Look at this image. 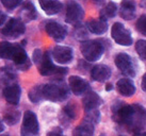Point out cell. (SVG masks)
Returning <instances> with one entry per match:
<instances>
[{
  "label": "cell",
  "mask_w": 146,
  "mask_h": 136,
  "mask_svg": "<svg viewBox=\"0 0 146 136\" xmlns=\"http://www.w3.org/2000/svg\"><path fill=\"white\" fill-rule=\"evenodd\" d=\"M46 33L56 42H62L67 35V29L56 21H49L45 26Z\"/></svg>",
  "instance_id": "30bf717a"
},
{
  "label": "cell",
  "mask_w": 146,
  "mask_h": 136,
  "mask_svg": "<svg viewBox=\"0 0 146 136\" xmlns=\"http://www.w3.org/2000/svg\"><path fill=\"white\" fill-rule=\"evenodd\" d=\"M115 65L116 67L119 69V71L124 73L127 77H132L133 78L135 76V69H134L133 63L132 60L127 53H118L117 55L115 56Z\"/></svg>",
  "instance_id": "9c48e42d"
},
{
  "label": "cell",
  "mask_w": 146,
  "mask_h": 136,
  "mask_svg": "<svg viewBox=\"0 0 146 136\" xmlns=\"http://www.w3.org/2000/svg\"><path fill=\"white\" fill-rule=\"evenodd\" d=\"M47 136H64L63 134H61L60 132H57V131H53V132H50L47 134Z\"/></svg>",
  "instance_id": "836d02e7"
},
{
  "label": "cell",
  "mask_w": 146,
  "mask_h": 136,
  "mask_svg": "<svg viewBox=\"0 0 146 136\" xmlns=\"http://www.w3.org/2000/svg\"><path fill=\"white\" fill-rule=\"evenodd\" d=\"M86 28L89 29L90 32L94 34H104L108 30V24L106 20L102 19H91L86 22Z\"/></svg>",
  "instance_id": "ffe728a7"
},
{
  "label": "cell",
  "mask_w": 146,
  "mask_h": 136,
  "mask_svg": "<svg viewBox=\"0 0 146 136\" xmlns=\"http://www.w3.org/2000/svg\"><path fill=\"white\" fill-rule=\"evenodd\" d=\"M5 19H7V16L4 15L3 13L0 12V26H2L5 22Z\"/></svg>",
  "instance_id": "d6a6232c"
},
{
  "label": "cell",
  "mask_w": 146,
  "mask_h": 136,
  "mask_svg": "<svg viewBox=\"0 0 146 136\" xmlns=\"http://www.w3.org/2000/svg\"><path fill=\"white\" fill-rule=\"evenodd\" d=\"M21 87L15 83L12 84H8L3 88V97L10 104L16 105L19 102L21 99Z\"/></svg>",
  "instance_id": "4fadbf2b"
},
{
  "label": "cell",
  "mask_w": 146,
  "mask_h": 136,
  "mask_svg": "<svg viewBox=\"0 0 146 136\" xmlns=\"http://www.w3.org/2000/svg\"><path fill=\"white\" fill-rule=\"evenodd\" d=\"M94 134V128L93 124L85 121L79 124L77 128L74 130L73 136H93Z\"/></svg>",
  "instance_id": "7402d4cb"
},
{
  "label": "cell",
  "mask_w": 146,
  "mask_h": 136,
  "mask_svg": "<svg viewBox=\"0 0 146 136\" xmlns=\"http://www.w3.org/2000/svg\"><path fill=\"white\" fill-rule=\"evenodd\" d=\"M52 56L59 64H68L73 60V49L66 46H56L52 50Z\"/></svg>",
  "instance_id": "8fae6325"
},
{
  "label": "cell",
  "mask_w": 146,
  "mask_h": 136,
  "mask_svg": "<svg viewBox=\"0 0 146 136\" xmlns=\"http://www.w3.org/2000/svg\"><path fill=\"white\" fill-rule=\"evenodd\" d=\"M112 84H107V86H106V90H111L112 89Z\"/></svg>",
  "instance_id": "8d00e7d4"
},
{
  "label": "cell",
  "mask_w": 146,
  "mask_h": 136,
  "mask_svg": "<svg viewBox=\"0 0 146 136\" xmlns=\"http://www.w3.org/2000/svg\"><path fill=\"white\" fill-rule=\"evenodd\" d=\"M1 136H9V135H1Z\"/></svg>",
  "instance_id": "ab89813d"
},
{
  "label": "cell",
  "mask_w": 146,
  "mask_h": 136,
  "mask_svg": "<svg viewBox=\"0 0 146 136\" xmlns=\"http://www.w3.org/2000/svg\"><path fill=\"white\" fill-rule=\"evenodd\" d=\"M38 71L42 76H57L63 77L67 73V69L63 67H58L52 63V60L50 57V53L46 51L43 53L42 60L36 65Z\"/></svg>",
  "instance_id": "3957f363"
},
{
  "label": "cell",
  "mask_w": 146,
  "mask_h": 136,
  "mask_svg": "<svg viewBox=\"0 0 146 136\" xmlns=\"http://www.w3.org/2000/svg\"><path fill=\"white\" fill-rule=\"evenodd\" d=\"M135 28L138 30V32H140L142 35L146 36V15H142L137 20Z\"/></svg>",
  "instance_id": "f1b7e54d"
},
{
  "label": "cell",
  "mask_w": 146,
  "mask_h": 136,
  "mask_svg": "<svg viewBox=\"0 0 146 136\" xmlns=\"http://www.w3.org/2000/svg\"><path fill=\"white\" fill-rule=\"evenodd\" d=\"M19 118H21V113L18 111H15V110H8L3 115L4 122L9 124V125L16 124L18 122Z\"/></svg>",
  "instance_id": "d4e9b609"
},
{
  "label": "cell",
  "mask_w": 146,
  "mask_h": 136,
  "mask_svg": "<svg viewBox=\"0 0 146 136\" xmlns=\"http://www.w3.org/2000/svg\"><path fill=\"white\" fill-rule=\"evenodd\" d=\"M43 97L52 102H60L68 97V88L63 83L47 84L43 86Z\"/></svg>",
  "instance_id": "277c9868"
},
{
  "label": "cell",
  "mask_w": 146,
  "mask_h": 136,
  "mask_svg": "<svg viewBox=\"0 0 146 136\" xmlns=\"http://www.w3.org/2000/svg\"><path fill=\"white\" fill-rule=\"evenodd\" d=\"M64 112L68 115V117L70 118H75L76 115H77V112H76V106L74 104H68L64 108Z\"/></svg>",
  "instance_id": "4dcf8cb0"
},
{
  "label": "cell",
  "mask_w": 146,
  "mask_h": 136,
  "mask_svg": "<svg viewBox=\"0 0 146 136\" xmlns=\"http://www.w3.org/2000/svg\"><path fill=\"white\" fill-rule=\"evenodd\" d=\"M12 61L21 70H27L31 66V62L29 60L27 53L24 50V48L19 45H16V47H15V51L13 53Z\"/></svg>",
  "instance_id": "7c38bea8"
},
{
  "label": "cell",
  "mask_w": 146,
  "mask_h": 136,
  "mask_svg": "<svg viewBox=\"0 0 146 136\" xmlns=\"http://www.w3.org/2000/svg\"><path fill=\"white\" fill-rule=\"evenodd\" d=\"M80 49H81L83 57L89 62L98 61L102 56L104 51H105V47L102 42L95 40L82 42Z\"/></svg>",
  "instance_id": "7a4b0ae2"
},
{
  "label": "cell",
  "mask_w": 146,
  "mask_h": 136,
  "mask_svg": "<svg viewBox=\"0 0 146 136\" xmlns=\"http://www.w3.org/2000/svg\"><path fill=\"white\" fill-rule=\"evenodd\" d=\"M111 35L115 43L121 46H130L133 43V38L130 32L121 22H115L111 29Z\"/></svg>",
  "instance_id": "8992f818"
},
{
  "label": "cell",
  "mask_w": 146,
  "mask_h": 136,
  "mask_svg": "<svg viewBox=\"0 0 146 136\" xmlns=\"http://www.w3.org/2000/svg\"><path fill=\"white\" fill-rule=\"evenodd\" d=\"M24 0H1V3L3 4L4 8L7 9H14L18 7Z\"/></svg>",
  "instance_id": "f546056e"
},
{
  "label": "cell",
  "mask_w": 146,
  "mask_h": 136,
  "mask_svg": "<svg viewBox=\"0 0 146 136\" xmlns=\"http://www.w3.org/2000/svg\"><path fill=\"white\" fill-rule=\"evenodd\" d=\"M41 8L47 15L58 14L63 8V4L59 0H38Z\"/></svg>",
  "instance_id": "d6986e66"
},
{
  "label": "cell",
  "mask_w": 146,
  "mask_h": 136,
  "mask_svg": "<svg viewBox=\"0 0 146 136\" xmlns=\"http://www.w3.org/2000/svg\"><path fill=\"white\" fill-rule=\"evenodd\" d=\"M133 136H146V132H143V133H137V134H134Z\"/></svg>",
  "instance_id": "74e56055"
},
{
  "label": "cell",
  "mask_w": 146,
  "mask_h": 136,
  "mask_svg": "<svg viewBox=\"0 0 146 136\" xmlns=\"http://www.w3.org/2000/svg\"><path fill=\"white\" fill-rule=\"evenodd\" d=\"M82 103H83V108H84L85 112H89V111L97 110L98 106L102 104V99L96 92H88L83 98V100H82Z\"/></svg>",
  "instance_id": "2e32d148"
},
{
  "label": "cell",
  "mask_w": 146,
  "mask_h": 136,
  "mask_svg": "<svg viewBox=\"0 0 146 136\" xmlns=\"http://www.w3.org/2000/svg\"><path fill=\"white\" fill-rule=\"evenodd\" d=\"M68 83H69V87L72 89V92H73L75 95H77V96L84 94V92H86L88 89H89L88 82L78 76L69 77Z\"/></svg>",
  "instance_id": "5bb4252c"
},
{
  "label": "cell",
  "mask_w": 146,
  "mask_h": 136,
  "mask_svg": "<svg viewBox=\"0 0 146 136\" xmlns=\"http://www.w3.org/2000/svg\"><path fill=\"white\" fill-rule=\"evenodd\" d=\"M92 1H93V2H95V3H100L102 0H92Z\"/></svg>",
  "instance_id": "f35d334b"
},
{
  "label": "cell",
  "mask_w": 146,
  "mask_h": 136,
  "mask_svg": "<svg viewBox=\"0 0 146 136\" xmlns=\"http://www.w3.org/2000/svg\"><path fill=\"white\" fill-rule=\"evenodd\" d=\"M119 15L123 19L131 20L135 16V3L133 0H124L121 4Z\"/></svg>",
  "instance_id": "ac0fdd59"
},
{
  "label": "cell",
  "mask_w": 146,
  "mask_h": 136,
  "mask_svg": "<svg viewBox=\"0 0 146 136\" xmlns=\"http://www.w3.org/2000/svg\"><path fill=\"white\" fill-rule=\"evenodd\" d=\"M91 76L93 78V80L97 81V82H104L111 77V69L107 65H96L92 68Z\"/></svg>",
  "instance_id": "e0dca14e"
},
{
  "label": "cell",
  "mask_w": 146,
  "mask_h": 136,
  "mask_svg": "<svg viewBox=\"0 0 146 136\" xmlns=\"http://www.w3.org/2000/svg\"><path fill=\"white\" fill-rule=\"evenodd\" d=\"M118 92L124 97H131L135 92V85L133 81L128 79V78H123L121 80H118L116 84Z\"/></svg>",
  "instance_id": "9a60e30c"
},
{
  "label": "cell",
  "mask_w": 146,
  "mask_h": 136,
  "mask_svg": "<svg viewBox=\"0 0 146 136\" xmlns=\"http://www.w3.org/2000/svg\"><path fill=\"white\" fill-rule=\"evenodd\" d=\"M142 88H143V90L146 92V73L143 76V79H142Z\"/></svg>",
  "instance_id": "e575fe53"
},
{
  "label": "cell",
  "mask_w": 146,
  "mask_h": 136,
  "mask_svg": "<svg viewBox=\"0 0 146 136\" xmlns=\"http://www.w3.org/2000/svg\"><path fill=\"white\" fill-rule=\"evenodd\" d=\"M38 121L36 115L32 111H27L24 114V120L21 125V136L36 135L38 133Z\"/></svg>",
  "instance_id": "52a82bcc"
},
{
  "label": "cell",
  "mask_w": 146,
  "mask_h": 136,
  "mask_svg": "<svg viewBox=\"0 0 146 136\" xmlns=\"http://www.w3.org/2000/svg\"><path fill=\"white\" fill-rule=\"evenodd\" d=\"M113 118L128 131L137 132L145 125L146 111L143 106L138 104L125 105L121 103L113 108Z\"/></svg>",
  "instance_id": "6da1fadb"
},
{
  "label": "cell",
  "mask_w": 146,
  "mask_h": 136,
  "mask_svg": "<svg viewBox=\"0 0 146 136\" xmlns=\"http://www.w3.org/2000/svg\"><path fill=\"white\" fill-rule=\"evenodd\" d=\"M25 24L19 18H12L7 22V24L0 30L1 35L5 38L10 40H15L19 37L21 34L25 33Z\"/></svg>",
  "instance_id": "5b68a950"
},
{
  "label": "cell",
  "mask_w": 146,
  "mask_h": 136,
  "mask_svg": "<svg viewBox=\"0 0 146 136\" xmlns=\"http://www.w3.org/2000/svg\"><path fill=\"white\" fill-rule=\"evenodd\" d=\"M3 130H4V125H3V123H2V121L0 120V133L2 132Z\"/></svg>",
  "instance_id": "d590c367"
},
{
  "label": "cell",
  "mask_w": 146,
  "mask_h": 136,
  "mask_svg": "<svg viewBox=\"0 0 146 136\" xmlns=\"http://www.w3.org/2000/svg\"><path fill=\"white\" fill-rule=\"evenodd\" d=\"M100 118V114L97 110H93V111H89L86 112V116H85V121H88L90 123H97Z\"/></svg>",
  "instance_id": "4316f807"
},
{
  "label": "cell",
  "mask_w": 146,
  "mask_h": 136,
  "mask_svg": "<svg viewBox=\"0 0 146 136\" xmlns=\"http://www.w3.org/2000/svg\"><path fill=\"white\" fill-rule=\"evenodd\" d=\"M135 50L138 52L139 56L146 61V40H138L135 44Z\"/></svg>",
  "instance_id": "83f0119b"
},
{
  "label": "cell",
  "mask_w": 146,
  "mask_h": 136,
  "mask_svg": "<svg viewBox=\"0 0 146 136\" xmlns=\"http://www.w3.org/2000/svg\"><path fill=\"white\" fill-rule=\"evenodd\" d=\"M28 96H29L30 101L33 102V103L40 102V101L44 98V97H43V86L36 85V86H34L33 88H31L28 94Z\"/></svg>",
  "instance_id": "484cf974"
},
{
  "label": "cell",
  "mask_w": 146,
  "mask_h": 136,
  "mask_svg": "<svg viewBox=\"0 0 146 136\" xmlns=\"http://www.w3.org/2000/svg\"><path fill=\"white\" fill-rule=\"evenodd\" d=\"M84 16V11L80 4L70 0L66 5V15H65V20L66 22L72 24H76L80 22Z\"/></svg>",
  "instance_id": "ba28073f"
},
{
  "label": "cell",
  "mask_w": 146,
  "mask_h": 136,
  "mask_svg": "<svg viewBox=\"0 0 146 136\" xmlns=\"http://www.w3.org/2000/svg\"><path fill=\"white\" fill-rule=\"evenodd\" d=\"M15 47L16 45H13L8 42H2L0 44V57H2L4 60H12Z\"/></svg>",
  "instance_id": "cb8c5ba5"
},
{
  "label": "cell",
  "mask_w": 146,
  "mask_h": 136,
  "mask_svg": "<svg viewBox=\"0 0 146 136\" xmlns=\"http://www.w3.org/2000/svg\"><path fill=\"white\" fill-rule=\"evenodd\" d=\"M21 21H30L36 18V10L34 8L30 1H26L24 3V7L21 11Z\"/></svg>",
  "instance_id": "44dd1931"
},
{
  "label": "cell",
  "mask_w": 146,
  "mask_h": 136,
  "mask_svg": "<svg viewBox=\"0 0 146 136\" xmlns=\"http://www.w3.org/2000/svg\"><path fill=\"white\" fill-rule=\"evenodd\" d=\"M116 12H117L116 4L112 1H110L109 3L106 4L100 11V19L107 21V19H109V18H113L116 15Z\"/></svg>",
  "instance_id": "603a6c76"
},
{
  "label": "cell",
  "mask_w": 146,
  "mask_h": 136,
  "mask_svg": "<svg viewBox=\"0 0 146 136\" xmlns=\"http://www.w3.org/2000/svg\"><path fill=\"white\" fill-rule=\"evenodd\" d=\"M42 56H43L42 50H40V49H35V50H34V53H33V62L37 65L38 63H40V61L42 60Z\"/></svg>",
  "instance_id": "1f68e13d"
}]
</instances>
